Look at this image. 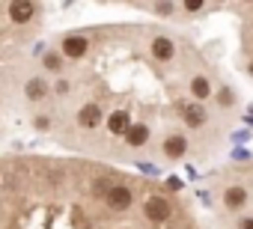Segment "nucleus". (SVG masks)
<instances>
[{
	"label": "nucleus",
	"mask_w": 253,
	"mask_h": 229,
	"mask_svg": "<svg viewBox=\"0 0 253 229\" xmlns=\"http://www.w3.org/2000/svg\"><path fill=\"white\" fill-rule=\"evenodd\" d=\"M107 202H110V208L125 211V208L131 205V188H125V185H113V188H110V193H107Z\"/></svg>",
	"instance_id": "obj_2"
},
{
	"label": "nucleus",
	"mask_w": 253,
	"mask_h": 229,
	"mask_svg": "<svg viewBox=\"0 0 253 229\" xmlns=\"http://www.w3.org/2000/svg\"><path fill=\"white\" fill-rule=\"evenodd\" d=\"M220 101H223V104H232V95H229V89H220Z\"/></svg>",
	"instance_id": "obj_17"
},
{
	"label": "nucleus",
	"mask_w": 253,
	"mask_h": 229,
	"mask_svg": "<svg viewBox=\"0 0 253 229\" xmlns=\"http://www.w3.org/2000/svg\"><path fill=\"white\" fill-rule=\"evenodd\" d=\"M107 128H110V134H125L131 128V119H128V113L125 110H116V113H110V119H107Z\"/></svg>",
	"instance_id": "obj_5"
},
{
	"label": "nucleus",
	"mask_w": 253,
	"mask_h": 229,
	"mask_svg": "<svg viewBox=\"0 0 253 229\" xmlns=\"http://www.w3.org/2000/svg\"><path fill=\"white\" fill-rule=\"evenodd\" d=\"M250 75H253V63H250Z\"/></svg>",
	"instance_id": "obj_23"
},
{
	"label": "nucleus",
	"mask_w": 253,
	"mask_h": 229,
	"mask_svg": "<svg viewBox=\"0 0 253 229\" xmlns=\"http://www.w3.org/2000/svg\"><path fill=\"white\" fill-rule=\"evenodd\" d=\"M241 229H253V217H247V220H241Z\"/></svg>",
	"instance_id": "obj_21"
},
{
	"label": "nucleus",
	"mask_w": 253,
	"mask_h": 229,
	"mask_svg": "<svg viewBox=\"0 0 253 229\" xmlns=\"http://www.w3.org/2000/svg\"><path fill=\"white\" fill-rule=\"evenodd\" d=\"M33 12H36V6L27 3V0H15V3L9 6V18H12L15 24H27V21L33 18Z\"/></svg>",
	"instance_id": "obj_4"
},
{
	"label": "nucleus",
	"mask_w": 253,
	"mask_h": 229,
	"mask_svg": "<svg viewBox=\"0 0 253 229\" xmlns=\"http://www.w3.org/2000/svg\"><path fill=\"white\" fill-rule=\"evenodd\" d=\"M244 199H247V191L244 188H226V193H223V202H226V208H241L244 205Z\"/></svg>",
	"instance_id": "obj_10"
},
{
	"label": "nucleus",
	"mask_w": 253,
	"mask_h": 229,
	"mask_svg": "<svg viewBox=\"0 0 253 229\" xmlns=\"http://www.w3.org/2000/svg\"><path fill=\"white\" fill-rule=\"evenodd\" d=\"M182 113H185V122H188L191 128H200V125L206 122V110H203L200 104H185Z\"/></svg>",
	"instance_id": "obj_9"
},
{
	"label": "nucleus",
	"mask_w": 253,
	"mask_h": 229,
	"mask_svg": "<svg viewBox=\"0 0 253 229\" xmlns=\"http://www.w3.org/2000/svg\"><path fill=\"white\" fill-rule=\"evenodd\" d=\"M110 188H113L110 182H95V188H92V193H95V196H107V193H110Z\"/></svg>",
	"instance_id": "obj_14"
},
{
	"label": "nucleus",
	"mask_w": 253,
	"mask_h": 229,
	"mask_svg": "<svg viewBox=\"0 0 253 229\" xmlns=\"http://www.w3.org/2000/svg\"><path fill=\"white\" fill-rule=\"evenodd\" d=\"M167 188H170V191H179V188H182V182H179V179H170V182H167Z\"/></svg>",
	"instance_id": "obj_19"
},
{
	"label": "nucleus",
	"mask_w": 253,
	"mask_h": 229,
	"mask_svg": "<svg viewBox=\"0 0 253 229\" xmlns=\"http://www.w3.org/2000/svg\"><path fill=\"white\" fill-rule=\"evenodd\" d=\"M185 149H188V140H185L182 134H173V137L164 140V155H167V158H182Z\"/></svg>",
	"instance_id": "obj_7"
},
{
	"label": "nucleus",
	"mask_w": 253,
	"mask_h": 229,
	"mask_svg": "<svg viewBox=\"0 0 253 229\" xmlns=\"http://www.w3.org/2000/svg\"><path fill=\"white\" fill-rule=\"evenodd\" d=\"M24 92H27V98H30V101H39V98H45L48 86H45V80H42V77H33V80L27 83V89H24Z\"/></svg>",
	"instance_id": "obj_12"
},
{
	"label": "nucleus",
	"mask_w": 253,
	"mask_h": 229,
	"mask_svg": "<svg viewBox=\"0 0 253 229\" xmlns=\"http://www.w3.org/2000/svg\"><path fill=\"white\" fill-rule=\"evenodd\" d=\"M152 54H155V60H173L176 45L167 36H158V39H152Z\"/></svg>",
	"instance_id": "obj_6"
},
{
	"label": "nucleus",
	"mask_w": 253,
	"mask_h": 229,
	"mask_svg": "<svg viewBox=\"0 0 253 229\" xmlns=\"http://www.w3.org/2000/svg\"><path fill=\"white\" fill-rule=\"evenodd\" d=\"M250 122H253V107H250Z\"/></svg>",
	"instance_id": "obj_22"
},
{
	"label": "nucleus",
	"mask_w": 253,
	"mask_h": 229,
	"mask_svg": "<svg viewBox=\"0 0 253 229\" xmlns=\"http://www.w3.org/2000/svg\"><path fill=\"white\" fill-rule=\"evenodd\" d=\"M86 48H89V42L84 36H66V42H63V54L72 60H81L86 54Z\"/></svg>",
	"instance_id": "obj_3"
},
{
	"label": "nucleus",
	"mask_w": 253,
	"mask_h": 229,
	"mask_svg": "<svg viewBox=\"0 0 253 229\" xmlns=\"http://www.w3.org/2000/svg\"><path fill=\"white\" fill-rule=\"evenodd\" d=\"M45 66H48L51 72H60V57H57V54H48V57H45Z\"/></svg>",
	"instance_id": "obj_15"
},
{
	"label": "nucleus",
	"mask_w": 253,
	"mask_h": 229,
	"mask_svg": "<svg viewBox=\"0 0 253 229\" xmlns=\"http://www.w3.org/2000/svg\"><path fill=\"white\" fill-rule=\"evenodd\" d=\"M158 12H161V15H167V12H173V3H161V6H158Z\"/></svg>",
	"instance_id": "obj_18"
},
{
	"label": "nucleus",
	"mask_w": 253,
	"mask_h": 229,
	"mask_svg": "<svg viewBox=\"0 0 253 229\" xmlns=\"http://www.w3.org/2000/svg\"><path fill=\"white\" fill-rule=\"evenodd\" d=\"M185 9H188V12H200V9H203V0H188Z\"/></svg>",
	"instance_id": "obj_16"
},
{
	"label": "nucleus",
	"mask_w": 253,
	"mask_h": 229,
	"mask_svg": "<svg viewBox=\"0 0 253 229\" xmlns=\"http://www.w3.org/2000/svg\"><path fill=\"white\" fill-rule=\"evenodd\" d=\"M36 128H39V131H45V128H48V119H45V116H42V119H36Z\"/></svg>",
	"instance_id": "obj_20"
},
{
	"label": "nucleus",
	"mask_w": 253,
	"mask_h": 229,
	"mask_svg": "<svg viewBox=\"0 0 253 229\" xmlns=\"http://www.w3.org/2000/svg\"><path fill=\"white\" fill-rule=\"evenodd\" d=\"M191 92H194V98H209L211 95V86H209L206 77H194L191 80Z\"/></svg>",
	"instance_id": "obj_13"
},
{
	"label": "nucleus",
	"mask_w": 253,
	"mask_h": 229,
	"mask_svg": "<svg viewBox=\"0 0 253 229\" xmlns=\"http://www.w3.org/2000/svg\"><path fill=\"white\" fill-rule=\"evenodd\" d=\"M98 119H101L98 104H86V107H81V113H78V122H81L84 128H95V125H98Z\"/></svg>",
	"instance_id": "obj_8"
},
{
	"label": "nucleus",
	"mask_w": 253,
	"mask_h": 229,
	"mask_svg": "<svg viewBox=\"0 0 253 229\" xmlns=\"http://www.w3.org/2000/svg\"><path fill=\"white\" fill-rule=\"evenodd\" d=\"M125 140H128V146H143L149 140V128L146 125H131L125 131Z\"/></svg>",
	"instance_id": "obj_11"
},
{
	"label": "nucleus",
	"mask_w": 253,
	"mask_h": 229,
	"mask_svg": "<svg viewBox=\"0 0 253 229\" xmlns=\"http://www.w3.org/2000/svg\"><path fill=\"white\" fill-rule=\"evenodd\" d=\"M143 211H146V217L149 220H155V223H164V220H170V202L164 199V196H152V199H146V205H143Z\"/></svg>",
	"instance_id": "obj_1"
}]
</instances>
